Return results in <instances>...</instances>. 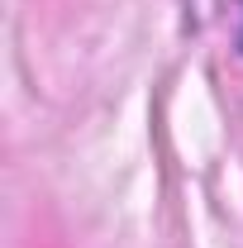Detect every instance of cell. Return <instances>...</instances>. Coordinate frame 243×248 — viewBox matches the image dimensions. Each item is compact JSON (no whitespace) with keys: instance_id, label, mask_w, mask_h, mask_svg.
I'll return each instance as SVG.
<instances>
[{"instance_id":"cell-1","label":"cell","mask_w":243,"mask_h":248,"mask_svg":"<svg viewBox=\"0 0 243 248\" xmlns=\"http://www.w3.org/2000/svg\"><path fill=\"white\" fill-rule=\"evenodd\" d=\"M239 48H243V29H239Z\"/></svg>"}]
</instances>
